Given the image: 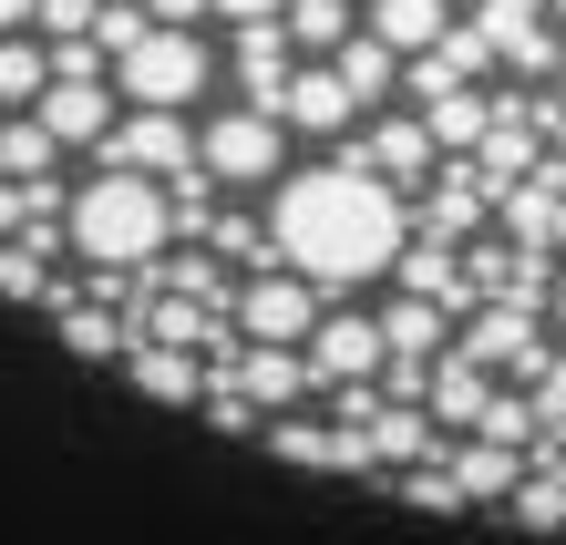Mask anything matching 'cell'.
Returning a JSON list of instances; mask_svg holds the SVG:
<instances>
[{
    "label": "cell",
    "mask_w": 566,
    "mask_h": 545,
    "mask_svg": "<svg viewBox=\"0 0 566 545\" xmlns=\"http://www.w3.org/2000/svg\"><path fill=\"white\" fill-rule=\"evenodd\" d=\"M269 248H279L319 298H329V289H360V279H391V258L412 248V196L381 186L360 155H329V165H310V176L279 186Z\"/></svg>",
    "instance_id": "obj_1"
},
{
    "label": "cell",
    "mask_w": 566,
    "mask_h": 545,
    "mask_svg": "<svg viewBox=\"0 0 566 545\" xmlns=\"http://www.w3.org/2000/svg\"><path fill=\"white\" fill-rule=\"evenodd\" d=\"M62 227H73V258L83 268H155L165 237H176V196H165V176L93 165V186H73Z\"/></svg>",
    "instance_id": "obj_2"
},
{
    "label": "cell",
    "mask_w": 566,
    "mask_h": 545,
    "mask_svg": "<svg viewBox=\"0 0 566 545\" xmlns=\"http://www.w3.org/2000/svg\"><path fill=\"white\" fill-rule=\"evenodd\" d=\"M207 83H217V62H207V42H196V31H165V21H155L135 52H114V93H124V104L186 114Z\"/></svg>",
    "instance_id": "obj_3"
},
{
    "label": "cell",
    "mask_w": 566,
    "mask_h": 545,
    "mask_svg": "<svg viewBox=\"0 0 566 545\" xmlns=\"http://www.w3.org/2000/svg\"><path fill=\"white\" fill-rule=\"evenodd\" d=\"M279 155H289V124H279V114H258V104L207 114V134H196V165H207L217 186H269V176H279Z\"/></svg>",
    "instance_id": "obj_4"
},
{
    "label": "cell",
    "mask_w": 566,
    "mask_h": 545,
    "mask_svg": "<svg viewBox=\"0 0 566 545\" xmlns=\"http://www.w3.org/2000/svg\"><path fill=\"white\" fill-rule=\"evenodd\" d=\"M319 310H329V298H319L310 279H298L289 258H279V268L258 258V279L238 289V329H248V339H279V350H298V339L319 329Z\"/></svg>",
    "instance_id": "obj_5"
},
{
    "label": "cell",
    "mask_w": 566,
    "mask_h": 545,
    "mask_svg": "<svg viewBox=\"0 0 566 545\" xmlns=\"http://www.w3.org/2000/svg\"><path fill=\"white\" fill-rule=\"evenodd\" d=\"M93 155H104V165H135V176H165V186H176L186 165H196V134H186V114L124 104V114H114V134H104Z\"/></svg>",
    "instance_id": "obj_6"
},
{
    "label": "cell",
    "mask_w": 566,
    "mask_h": 545,
    "mask_svg": "<svg viewBox=\"0 0 566 545\" xmlns=\"http://www.w3.org/2000/svg\"><path fill=\"white\" fill-rule=\"evenodd\" d=\"M298 360H310V381H381V360H391V339L381 319H360V310H319V329L298 339Z\"/></svg>",
    "instance_id": "obj_7"
},
{
    "label": "cell",
    "mask_w": 566,
    "mask_h": 545,
    "mask_svg": "<svg viewBox=\"0 0 566 545\" xmlns=\"http://www.w3.org/2000/svg\"><path fill=\"white\" fill-rule=\"evenodd\" d=\"M494 196H505V186H494L474 155H443V176L422 186V207H412V217H422V237H443V248H463V237H474V227L494 217Z\"/></svg>",
    "instance_id": "obj_8"
},
{
    "label": "cell",
    "mask_w": 566,
    "mask_h": 545,
    "mask_svg": "<svg viewBox=\"0 0 566 545\" xmlns=\"http://www.w3.org/2000/svg\"><path fill=\"white\" fill-rule=\"evenodd\" d=\"M269 453H279V463H298V473H381V463H371V432L298 422V412H279V422H269Z\"/></svg>",
    "instance_id": "obj_9"
},
{
    "label": "cell",
    "mask_w": 566,
    "mask_h": 545,
    "mask_svg": "<svg viewBox=\"0 0 566 545\" xmlns=\"http://www.w3.org/2000/svg\"><path fill=\"white\" fill-rule=\"evenodd\" d=\"M31 114L52 124V145H104V134H114V114H124V93H114L104 73H93V83L52 73V93H42V104H31Z\"/></svg>",
    "instance_id": "obj_10"
},
{
    "label": "cell",
    "mask_w": 566,
    "mask_h": 545,
    "mask_svg": "<svg viewBox=\"0 0 566 545\" xmlns=\"http://www.w3.org/2000/svg\"><path fill=\"white\" fill-rule=\"evenodd\" d=\"M453 350H474L484 370H515V381H536V370H546V339H536V310H505V298H494V310H484L474 329H463Z\"/></svg>",
    "instance_id": "obj_11"
},
{
    "label": "cell",
    "mask_w": 566,
    "mask_h": 545,
    "mask_svg": "<svg viewBox=\"0 0 566 545\" xmlns=\"http://www.w3.org/2000/svg\"><path fill=\"white\" fill-rule=\"evenodd\" d=\"M484 73H494V31L453 21L432 52H412V104H432V93H453V83H484Z\"/></svg>",
    "instance_id": "obj_12"
},
{
    "label": "cell",
    "mask_w": 566,
    "mask_h": 545,
    "mask_svg": "<svg viewBox=\"0 0 566 545\" xmlns=\"http://www.w3.org/2000/svg\"><path fill=\"white\" fill-rule=\"evenodd\" d=\"M238 83H248V104L258 114H279L289 104V21H238Z\"/></svg>",
    "instance_id": "obj_13"
},
{
    "label": "cell",
    "mask_w": 566,
    "mask_h": 545,
    "mask_svg": "<svg viewBox=\"0 0 566 545\" xmlns=\"http://www.w3.org/2000/svg\"><path fill=\"white\" fill-rule=\"evenodd\" d=\"M350 155H360V165H371V176H381V186H412V176H422V165H432V124H422V114H381V124H371V134H360V145H350Z\"/></svg>",
    "instance_id": "obj_14"
},
{
    "label": "cell",
    "mask_w": 566,
    "mask_h": 545,
    "mask_svg": "<svg viewBox=\"0 0 566 545\" xmlns=\"http://www.w3.org/2000/svg\"><path fill=\"white\" fill-rule=\"evenodd\" d=\"M484 401H494V370H484L474 350L432 360V401H422V412L443 422V432H474V422H484Z\"/></svg>",
    "instance_id": "obj_15"
},
{
    "label": "cell",
    "mask_w": 566,
    "mask_h": 545,
    "mask_svg": "<svg viewBox=\"0 0 566 545\" xmlns=\"http://www.w3.org/2000/svg\"><path fill=\"white\" fill-rule=\"evenodd\" d=\"M443 473L463 484V504H494V494H515L525 453H505V442H484V432H463V442H443Z\"/></svg>",
    "instance_id": "obj_16"
},
{
    "label": "cell",
    "mask_w": 566,
    "mask_h": 545,
    "mask_svg": "<svg viewBox=\"0 0 566 545\" xmlns=\"http://www.w3.org/2000/svg\"><path fill=\"white\" fill-rule=\"evenodd\" d=\"M124 370H135V391H155V401H207V360L176 350V339H135Z\"/></svg>",
    "instance_id": "obj_17"
},
{
    "label": "cell",
    "mask_w": 566,
    "mask_h": 545,
    "mask_svg": "<svg viewBox=\"0 0 566 545\" xmlns=\"http://www.w3.org/2000/svg\"><path fill=\"white\" fill-rule=\"evenodd\" d=\"M484 31H494V62H505L515 83H546L556 62H566V42L546 31V11H536V21H515V11H484Z\"/></svg>",
    "instance_id": "obj_18"
},
{
    "label": "cell",
    "mask_w": 566,
    "mask_h": 545,
    "mask_svg": "<svg viewBox=\"0 0 566 545\" xmlns=\"http://www.w3.org/2000/svg\"><path fill=\"white\" fill-rule=\"evenodd\" d=\"M350 83L340 73H329V62H319V73H289V104H279V124H298V134H350Z\"/></svg>",
    "instance_id": "obj_19"
},
{
    "label": "cell",
    "mask_w": 566,
    "mask_h": 545,
    "mask_svg": "<svg viewBox=\"0 0 566 545\" xmlns=\"http://www.w3.org/2000/svg\"><path fill=\"white\" fill-rule=\"evenodd\" d=\"M329 73H340V83H350V104L371 114V104H391V83H402V52H391L381 31H350V42L329 52Z\"/></svg>",
    "instance_id": "obj_20"
},
{
    "label": "cell",
    "mask_w": 566,
    "mask_h": 545,
    "mask_svg": "<svg viewBox=\"0 0 566 545\" xmlns=\"http://www.w3.org/2000/svg\"><path fill=\"white\" fill-rule=\"evenodd\" d=\"M422 124H432V155H474L484 124H494V93L484 83H453V93H432V104H422Z\"/></svg>",
    "instance_id": "obj_21"
},
{
    "label": "cell",
    "mask_w": 566,
    "mask_h": 545,
    "mask_svg": "<svg viewBox=\"0 0 566 545\" xmlns=\"http://www.w3.org/2000/svg\"><path fill=\"white\" fill-rule=\"evenodd\" d=\"M381 339H391V360H432V350H443V339H453V310H443V298H391V310H381Z\"/></svg>",
    "instance_id": "obj_22"
},
{
    "label": "cell",
    "mask_w": 566,
    "mask_h": 545,
    "mask_svg": "<svg viewBox=\"0 0 566 545\" xmlns=\"http://www.w3.org/2000/svg\"><path fill=\"white\" fill-rule=\"evenodd\" d=\"M432 453H443V422H432L422 401H391L371 422V463H432Z\"/></svg>",
    "instance_id": "obj_23"
},
{
    "label": "cell",
    "mask_w": 566,
    "mask_h": 545,
    "mask_svg": "<svg viewBox=\"0 0 566 545\" xmlns=\"http://www.w3.org/2000/svg\"><path fill=\"white\" fill-rule=\"evenodd\" d=\"M371 31H381L391 52H432L453 31V11H443V0H371Z\"/></svg>",
    "instance_id": "obj_24"
},
{
    "label": "cell",
    "mask_w": 566,
    "mask_h": 545,
    "mask_svg": "<svg viewBox=\"0 0 566 545\" xmlns=\"http://www.w3.org/2000/svg\"><path fill=\"white\" fill-rule=\"evenodd\" d=\"M42 93H52V52H42V42H21V31H0V104L31 114Z\"/></svg>",
    "instance_id": "obj_25"
},
{
    "label": "cell",
    "mask_w": 566,
    "mask_h": 545,
    "mask_svg": "<svg viewBox=\"0 0 566 545\" xmlns=\"http://www.w3.org/2000/svg\"><path fill=\"white\" fill-rule=\"evenodd\" d=\"M52 124L42 114H0V176H52Z\"/></svg>",
    "instance_id": "obj_26"
},
{
    "label": "cell",
    "mask_w": 566,
    "mask_h": 545,
    "mask_svg": "<svg viewBox=\"0 0 566 545\" xmlns=\"http://www.w3.org/2000/svg\"><path fill=\"white\" fill-rule=\"evenodd\" d=\"M515 525H536V535H556V525H566V463L515 473Z\"/></svg>",
    "instance_id": "obj_27"
},
{
    "label": "cell",
    "mask_w": 566,
    "mask_h": 545,
    "mask_svg": "<svg viewBox=\"0 0 566 545\" xmlns=\"http://www.w3.org/2000/svg\"><path fill=\"white\" fill-rule=\"evenodd\" d=\"M279 21H289V42H310V52H340L350 31H360V21H350V0H289Z\"/></svg>",
    "instance_id": "obj_28"
},
{
    "label": "cell",
    "mask_w": 566,
    "mask_h": 545,
    "mask_svg": "<svg viewBox=\"0 0 566 545\" xmlns=\"http://www.w3.org/2000/svg\"><path fill=\"white\" fill-rule=\"evenodd\" d=\"M474 432H484V442H505V453H536V432H546V422H536V391H494Z\"/></svg>",
    "instance_id": "obj_29"
},
{
    "label": "cell",
    "mask_w": 566,
    "mask_h": 545,
    "mask_svg": "<svg viewBox=\"0 0 566 545\" xmlns=\"http://www.w3.org/2000/svg\"><path fill=\"white\" fill-rule=\"evenodd\" d=\"M525 391H536V422L556 432V422H566V350H546V370H536Z\"/></svg>",
    "instance_id": "obj_30"
},
{
    "label": "cell",
    "mask_w": 566,
    "mask_h": 545,
    "mask_svg": "<svg viewBox=\"0 0 566 545\" xmlns=\"http://www.w3.org/2000/svg\"><path fill=\"white\" fill-rule=\"evenodd\" d=\"M93 11H104V0H42L31 21H42L52 42H83V31H93Z\"/></svg>",
    "instance_id": "obj_31"
},
{
    "label": "cell",
    "mask_w": 566,
    "mask_h": 545,
    "mask_svg": "<svg viewBox=\"0 0 566 545\" xmlns=\"http://www.w3.org/2000/svg\"><path fill=\"white\" fill-rule=\"evenodd\" d=\"M207 11H217V0H145V21H165V31H196Z\"/></svg>",
    "instance_id": "obj_32"
},
{
    "label": "cell",
    "mask_w": 566,
    "mask_h": 545,
    "mask_svg": "<svg viewBox=\"0 0 566 545\" xmlns=\"http://www.w3.org/2000/svg\"><path fill=\"white\" fill-rule=\"evenodd\" d=\"M207 237H217V248H227V258H258V227H248V217H217Z\"/></svg>",
    "instance_id": "obj_33"
},
{
    "label": "cell",
    "mask_w": 566,
    "mask_h": 545,
    "mask_svg": "<svg viewBox=\"0 0 566 545\" xmlns=\"http://www.w3.org/2000/svg\"><path fill=\"white\" fill-rule=\"evenodd\" d=\"M269 11H289V0H217V21H269Z\"/></svg>",
    "instance_id": "obj_34"
},
{
    "label": "cell",
    "mask_w": 566,
    "mask_h": 545,
    "mask_svg": "<svg viewBox=\"0 0 566 545\" xmlns=\"http://www.w3.org/2000/svg\"><path fill=\"white\" fill-rule=\"evenodd\" d=\"M536 124L556 134V155H566V104H536Z\"/></svg>",
    "instance_id": "obj_35"
},
{
    "label": "cell",
    "mask_w": 566,
    "mask_h": 545,
    "mask_svg": "<svg viewBox=\"0 0 566 545\" xmlns=\"http://www.w3.org/2000/svg\"><path fill=\"white\" fill-rule=\"evenodd\" d=\"M31 11H42V0H0V31H21Z\"/></svg>",
    "instance_id": "obj_36"
},
{
    "label": "cell",
    "mask_w": 566,
    "mask_h": 545,
    "mask_svg": "<svg viewBox=\"0 0 566 545\" xmlns=\"http://www.w3.org/2000/svg\"><path fill=\"white\" fill-rule=\"evenodd\" d=\"M484 11H515V21H536V11H546V0H484Z\"/></svg>",
    "instance_id": "obj_37"
},
{
    "label": "cell",
    "mask_w": 566,
    "mask_h": 545,
    "mask_svg": "<svg viewBox=\"0 0 566 545\" xmlns=\"http://www.w3.org/2000/svg\"><path fill=\"white\" fill-rule=\"evenodd\" d=\"M546 310H556V319H566V268H556V298H546Z\"/></svg>",
    "instance_id": "obj_38"
},
{
    "label": "cell",
    "mask_w": 566,
    "mask_h": 545,
    "mask_svg": "<svg viewBox=\"0 0 566 545\" xmlns=\"http://www.w3.org/2000/svg\"><path fill=\"white\" fill-rule=\"evenodd\" d=\"M546 11H556V21H566V0H546Z\"/></svg>",
    "instance_id": "obj_39"
},
{
    "label": "cell",
    "mask_w": 566,
    "mask_h": 545,
    "mask_svg": "<svg viewBox=\"0 0 566 545\" xmlns=\"http://www.w3.org/2000/svg\"><path fill=\"white\" fill-rule=\"evenodd\" d=\"M556 83H566V62H556Z\"/></svg>",
    "instance_id": "obj_40"
},
{
    "label": "cell",
    "mask_w": 566,
    "mask_h": 545,
    "mask_svg": "<svg viewBox=\"0 0 566 545\" xmlns=\"http://www.w3.org/2000/svg\"><path fill=\"white\" fill-rule=\"evenodd\" d=\"M0 114H11V104H0Z\"/></svg>",
    "instance_id": "obj_41"
}]
</instances>
